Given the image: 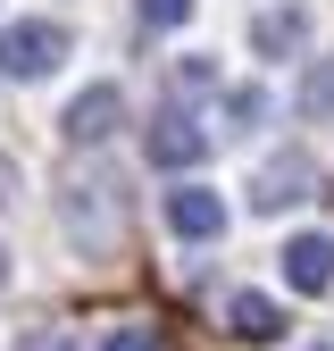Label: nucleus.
Instances as JSON below:
<instances>
[{
	"label": "nucleus",
	"mask_w": 334,
	"mask_h": 351,
	"mask_svg": "<svg viewBox=\"0 0 334 351\" xmlns=\"http://www.w3.org/2000/svg\"><path fill=\"white\" fill-rule=\"evenodd\" d=\"M17 351H67V335H59V326H51V335H25Z\"/></svg>",
	"instance_id": "nucleus-16"
},
{
	"label": "nucleus",
	"mask_w": 334,
	"mask_h": 351,
	"mask_svg": "<svg viewBox=\"0 0 334 351\" xmlns=\"http://www.w3.org/2000/svg\"><path fill=\"white\" fill-rule=\"evenodd\" d=\"M9 201H17V159L0 151V209H9Z\"/></svg>",
	"instance_id": "nucleus-15"
},
{
	"label": "nucleus",
	"mask_w": 334,
	"mask_h": 351,
	"mask_svg": "<svg viewBox=\"0 0 334 351\" xmlns=\"http://www.w3.org/2000/svg\"><path fill=\"white\" fill-rule=\"evenodd\" d=\"M167 84H176V93H209V84H218V67H209V59H184Z\"/></svg>",
	"instance_id": "nucleus-13"
},
{
	"label": "nucleus",
	"mask_w": 334,
	"mask_h": 351,
	"mask_svg": "<svg viewBox=\"0 0 334 351\" xmlns=\"http://www.w3.org/2000/svg\"><path fill=\"white\" fill-rule=\"evenodd\" d=\"M301 34H309V9H268V17H250V51L259 59H292Z\"/></svg>",
	"instance_id": "nucleus-8"
},
{
	"label": "nucleus",
	"mask_w": 334,
	"mask_h": 351,
	"mask_svg": "<svg viewBox=\"0 0 334 351\" xmlns=\"http://www.w3.org/2000/svg\"><path fill=\"white\" fill-rule=\"evenodd\" d=\"M284 285L292 293H334V234H292L284 243Z\"/></svg>",
	"instance_id": "nucleus-7"
},
{
	"label": "nucleus",
	"mask_w": 334,
	"mask_h": 351,
	"mask_svg": "<svg viewBox=\"0 0 334 351\" xmlns=\"http://www.w3.org/2000/svg\"><path fill=\"white\" fill-rule=\"evenodd\" d=\"M142 151H151V167L184 176V167H201V159H209V134H201L184 109H159V117H151V134H142Z\"/></svg>",
	"instance_id": "nucleus-4"
},
{
	"label": "nucleus",
	"mask_w": 334,
	"mask_h": 351,
	"mask_svg": "<svg viewBox=\"0 0 334 351\" xmlns=\"http://www.w3.org/2000/svg\"><path fill=\"white\" fill-rule=\"evenodd\" d=\"M101 351H167V343H159L151 326H109V343H101Z\"/></svg>",
	"instance_id": "nucleus-11"
},
{
	"label": "nucleus",
	"mask_w": 334,
	"mask_h": 351,
	"mask_svg": "<svg viewBox=\"0 0 334 351\" xmlns=\"http://www.w3.org/2000/svg\"><path fill=\"white\" fill-rule=\"evenodd\" d=\"M226 326H234L242 343H276V335H284V310H276L268 293H234V301H226Z\"/></svg>",
	"instance_id": "nucleus-9"
},
{
	"label": "nucleus",
	"mask_w": 334,
	"mask_h": 351,
	"mask_svg": "<svg viewBox=\"0 0 334 351\" xmlns=\"http://www.w3.org/2000/svg\"><path fill=\"white\" fill-rule=\"evenodd\" d=\"M117 125H125V93H117V84H92V93H75V101H67L59 134H67L75 151H92V143H109V134H117Z\"/></svg>",
	"instance_id": "nucleus-3"
},
{
	"label": "nucleus",
	"mask_w": 334,
	"mask_h": 351,
	"mask_svg": "<svg viewBox=\"0 0 334 351\" xmlns=\"http://www.w3.org/2000/svg\"><path fill=\"white\" fill-rule=\"evenodd\" d=\"M0 285H9V251H0Z\"/></svg>",
	"instance_id": "nucleus-17"
},
{
	"label": "nucleus",
	"mask_w": 334,
	"mask_h": 351,
	"mask_svg": "<svg viewBox=\"0 0 334 351\" xmlns=\"http://www.w3.org/2000/svg\"><path fill=\"white\" fill-rule=\"evenodd\" d=\"M318 351H334V343H318Z\"/></svg>",
	"instance_id": "nucleus-18"
},
{
	"label": "nucleus",
	"mask_w": 334,
	"mask_h": 351,
	"mask_svg": "<svg viewBox=\"0 0 334 351\" xmlns=\"http://www.w3.org/2000/svg\"><path fill=\"white\" fill-rule=\"evenodd\" d=\"M301 193H318V167L301 151H284V159H268L259 176H250V209H292Z\"/></svg>",
	"instance_id": "nucleus-6"
},
{
	"label": "nucleus",
	"mask_w": 334,
	"mask_h": 351,
	"mask_svg": "<svg viewBox=\"0 0 334 351\" xmlns=\"http://www.w3.org/2000/svg\"><path fill=\"white\" fill-rule=\"evenodd\" d=\"M59 217H67V234H75L84 251H109L117 226H125V193L109 184V176H75L67 201H59Z\"/></svg>",
	"instance_id": "nucleus-1"
},
{
	"label": "nucleus",
	"mask_w": 334,
	"mask_h": 351,
	"mask_svg": "<svg viewBox=\"0 0 334 351\" xmlns=\"http://www.w3.org/2000/svg\"><path fill=\"white\" fill-rule=\"evenodd\" d=\"M59 59H67V34H59V25H42V17H25V25H0V75L34 84V75H51Z\"/></svg>",
	"instance_id": "nucleus-2"
},
{
	"label": "nucleus",
	"mask_w": 334,
	"mask_h": 351,
	"mask_svg": "<svg viewBox=\"0 0 334 351\" xmlns=\"http://www.w3.org/2000/svg\"><path fill=\"white\" fill-rule=\"evenodd\" d=\"M167 234H176V243H218L226 234V201L209 184H176V193H167Z\"/></svg>",
	"instance_id": "nucleus-5"
},
{
	"label": "nucleus",
	"mask_w": 334,
	"mask_h": 351,
	"mask_svg": "<svg viewBox=\"0 0 334 351\" xmlns=\"http://www.w3.org/2000/svg\"><path fill=\"white\" fill-rule=\"evenodd\" d=\"M134 9H142V25H184L192 0H134Z\"/></svg>",
	"instance_id": "nucleus-12"
},
{
	"label": "nucleus",
	"mask_w": 334,
	"mask_h": 351,
	"mask_svg": "<svg viewBox=\"0 0 334 351\" xmlns=\"http://www.w3.org/2000/svg\"><path fill=\"white\" fill-rule=\"evenodd\" d=\"M226 117H234V125H259V117H268V101H259V93H234V101H226Z\"/></svg>",
	"instance_id": "nucleus-14"
},
{
	"label": "nucleus",
	"mask_w": 334,
	"mask_h": 351,
	"mask_svg": "<svg viewBox=\"0 0 334 351\" xmlns=\"http://www.w3.org/2000/svg\"><path fill=\"white\" fill-rule=\"evenodd\" d=\"M301 117H334V59H318L301 75Z\"/></svg>",
	"instance_id": "nucleus-10"
}]
</instances>
